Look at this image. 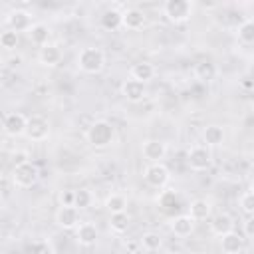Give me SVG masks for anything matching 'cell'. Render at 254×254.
Segmentation results:
<instances>
[{
  "mask_svg": "<svg viewBox=\"0 0 254 254\" xmlns=\"http://www.w3.org/2000/svg\"><path fill=\"white\" fill-rule=\"evenodd\" d=\"M244 234L254 238V214L246 218V222H244Z\"/></svg>",
  "mask_w": 254,
  "mask_h": 254,
  "instance_id": "e575fe53",
  "label": "cell"
},
{
  "mask_svg": "<svg viewBox=\"0 0 254 254\" xmlns=\"http://www.w3.org/2000/svg\"><path fill=\"white\" fill-rule=\"evenodd\" d=\"M131 77L145 83V81L155 77V65L149 64V62H137V64L131 65Z\"/></svg>",
  "mask_w": 254,
  "mask_h": 254,
  "instance_id": "ffe728a7",
  "label": "cell"
},
{
  "mask_svg": "<svg viewBox=\"0 0 254 254\" xmlns=\"http://www.w3.org/2000/svg\"><path fill=\"white\" fill-rule=\"evenodd\" d=\"M171 230L177 236H189L194 230V220L189 214H179V216H175L171 220Z\"/></svg>",
  "mask_w": 254,
  "mask_h": 254,
  "instance_id": "2e32d148",
  "label": "cell"
},
{
  "mask_svg": "<svg viewBox=\"0 0 254 254\" xmlns=\"http://www.w3.org/2000/svg\"><path fill=\"white\" fill-rule=\"evenodd\" d=\"M232 228H234V220H232V216L226 214V212H218V214H214V216L210 218V232L216 234V236H220V238H222L224 234L232 232Z\"/></svg>",
  "mask_w": 254,
  "mask_h": 254,
  "instance_id": "7c38bea8",
  "label": "cell"
},
{
  "mask_svg": "<svg viewBox=\"0 0 254 254\" xmlns=\"http://www.w3.org/2000/svg\"><path fill=\"white\" fill-rule=\"evenodd\" d=\"M143 177H145V181H147L151 187L161 189V187H165V185L169 183L171 173H169L167 165H163V163H149V165L145 167V171H143Z\"/></svg>",
  "mask_w": 254,
  "mask_h": 254,
  "instance_id": "5b68a950",
  "label": "cell"
},
{
  "mask_svg": "<svg viewBox=\"0 0 254 254\" xmlns=\"http://www.w3.org/2000/svg\"><path fill=\"white\" fill-rule=\"evenodd\" d=\"M0 44H2V48H6V50H14L16 46H18V32H14V30H4L2 34H0Z\"/></svg>",
  "mask_w": 254,
  "mask_h": 254,
  "instance_id": "f546056e",
  "label": "cell"
},
{
  "mask_svg": "<svg viewBox=\"0 0 254 254\" xmlns=\"http://www.w3.org/2000/svg\"><path fill=\"white\" fill-rule=\"evenodd\" d=\"M77 65L85 73H99L105 65V56L99 48H83L77 56Z\"/></svg>",
  "mask_w": 254,
  "mask_h": 254,
  "instance_id": "7a4b0ae2",
  "label": "cell"
},
{
  "mask_svg": "<svg viewBox=\"0 0 254 254\" xmlns=\"http://www.w3.org/2000/svg\"><path fill=\"white\" fill-rule=\"evenodd\" d=\"M6 22H8L10 30H14V32H28L34 26L32 24V18H30V14L26 10H14V12H10Z\"/></svg>",
  "mask_w": 254,
  "mask_h": 254,
  "instance_id": "4fadbf2b",
  "label": "cell"
},
{
  "mask_svg": "<svg viewBox=\"0 0 254 254\" xmlns=\"http://www.w3.org/2000/svg\"><path fill=\"white\" fill-rule=\"evenodd\" d=\"M129 222H131V218H129L127 212H117V214H111V218H109V228H111L113 232H117V234H123V232L129 228Z\"/></svg>",
  "mask_w": 254,
  "mask_h": 254,
  "instance_id": "d4e9b609",
  "label": "cell"
},
{
  "mask_svg": "<svg viewBox=\"0 0 254 254\" xmlns=\"http://www.w3.org/2000/svg\"><path fill=\"white\" fill-rule=\"evenodd\" d=\"M91 200H93V194L87 189H79V190H75V202H73V206L77 210L79 208H87V206H91Z\"/></svg>",
  "mask_w": 254,
  "mask_h": 254,
  "instance_id": "f1b7e54d",
  "label": "cell"
},
{
  "mask_svg": "<svg viewBox=\"0 0 254 254\" xmlns=\"http://www.w3.org/2000/svg\"><path fill=\"white\" fill-rule=\"evenodd\" d=\"M163 10H165V16L173 24H183V22H189L192 16V2L190 0H167Z\"/></svg>",
  "mask_w": 254,
  "mask_h": 254,
  "instance_id": "277c9868",
  "label": "cell"
},
{
  "mask_svg": "<svg viewBox=\"0 0 254 254\" xmlns=\"http://www.w3.org/2000/svg\"><path fill=\"white\" fill-rule=\"evenodd\" d=\"M163 254H173V252H163Z\"/></svg>",
  "mask_w": 254,
  "mask_h": 254,
  "instance_id": "8d00e7d4",
  "label": "cell"
},
{
  "mask_svg": "<svg viewBox=\"0 0 254 254\" xmlns=\"http://www.w3.org/2000/svg\"><path fill=\"white\" fill-rule=\"evenodd\" d=\"M50 133V125L48 119L42 115H32L28 117V129H26V137L30 141H44Z\"/></svg>",
  "mask_w": 254,
  "mask_h": 254,
  "instance_id": "ba28073f",
  "label": "cell"
},
{
  "mask_svg": "<svg viewBox=\"0 0 254 254\" xmlns=\"http://www.w3.org/2000/svg\"><path fill=\"white\" fill-rule=\"evenodd\" d=\"M161 244H163V238H161L157 232H145V234L141 236V246H143L145 250H149V252L159 250Z\"/></svg>",
  "mask_w": 254,
  "mask_h": 254,
  "instance_id": "4316f807",
  "label": "cell"
},
{
  "mask_svg": "<svg viewBox=\"0 0 254 254\" xmlns=\"http://www.w3.org/2000/svg\"><path fill=\"white\" fill-rule=\"evenodd\" d=\"M202 139H204L206 145L216 147V145H220V143L224 141V131H222V127H218V125H208V127L202 131Z\"/></svg>",
  "mask_w": 254,
  "mask_h": 254,
  "instance_id": "603a6c76",
  "label": "cell"
},
{
  "mask_svg": "<svg viewBox=\"0 0 254 254\" xmlns=\"http://www.w3.org/2000/svg\"><path fill=\"white\" fill-rule=\"evenodd\" d=\"M194 75H196L198 79H202V81H210V79H214V75H216V67H214V64H210V62H200V64H196V67H194Z\"/></svg>",
  "mask_w": 254,
  "mask_h": 254,
  "instance_id": "484cf974",
  "label": "cell"
},
{
  "mask_svg": "<svg viewBox=\"0 0 254 254\" xmlns=\"http://www.w3.org/2000/svg\"><path fill=\"white\" fill-rule=\"evenodd\" d=\"M101 26L105 30H117L119 26H123V12H119L115 8L105 10L103 16H101Z\"/></svg>",
  "mask_w": 254,
  "mask_h": 254,
  "instance_id": "7402d4cb",
  "label": "cell"
},
{
  "mask_svg": "<svg viewBox=\"0 0 254 254\" xmlns=\"http://www.w3.org/2000/svg\"><path fill=\"white\" fill-rule=\"evenodd\" d=\"M141 151H143V157L149 159L151 163H163L161 159H165V155H167V145L159 139H147L143 143Z\"/></svg>",
  "mask_w": 254,
  "mask_h": 254,
  "instance_id": "8fae6325",
  "label": "cell"
},
{
  "mask_svg": "<svg viewBox=\"0 0 254 254\" xmlns=\"http://www.w3.org/2000/svg\"><path fill=\"white\" fill-rule=\"evenodd\" d=\"M238 38L244 44H254V20H246L238 26Z\"/></svg>",
  "mask_w": 254,
  "mask_h": 254,
  "instance_id": "83f0119b",
  "label": "cell"
},
{
  "mask_svg": "<svg viewBox=\"0 0 254 254\" xmlns=\"http://www.w3.org/2000/svg\"><path fill=\"white\" fill-rule=\"evenodd\" d=\"M97 236H99V232H97L95 224H91V222H81L75 230V240L81 246H93Z\"/></svg>",
  "mask_w": 254,
  "mask_h": 254,
  "instance_id": "5bb4252c",
  "label": "cell"
},
{
  "mask_svg": "<svg viewBox=\"0 0 254 254\" xmlns=\"http://www.w3.org/2000/svg\"><path fill=\"white\" fill-rule=\"evenodd\" d=\"M159 204H161L165 210H169V208H173V206H179V196H177V192H175V190H163V194L159 196Z\"/></svg>",
  "mask_w": 254,
  "mask_h": 254,
  "instance_id": "4dcf8cb0",
  "label": "cell"
},
{
  "mask_svg": "<svg viewBox=\"0 0 254 254\" xmlns=\"http://www.w3.org/2000/svg\"><path fill=\"white\" fill-rule=\"evenodd\" d=\"M2 127H4L6 135H10V137H20V135H24L26 129H28V117H26L24 113H20V111H12V113H8V115L4 117Z\"/></svg>",
  "mask_w": 254,
  "mask_h": 254,
  "instance_id": "52a82bcc",
  "label": "cell"
},
{
  "mask_svg": "<svg viewBox=\"0 0 254 254\" xmlns=\"http://www.w3.org/2000/svg\"><path fill=\"white\" fill-rule=\"evenodd\" d=\"M56 222L60 228L71 230L79 226V212L75 206H60V210L56 212Z\"/></svg>",
  "mask_w": 254,
  "mask_h": 254,
  "instance_id": "30bf717a",
  "label": "cell"
},
{
  "mask_svg": "<svg viewBox=\"0 0 254 254\" xmlns=\"http://www.w3.org/2000/svg\"><path fill=\"white\" fill-rule=\"evenodd\" d=\"M50 28L46 26V24H42V22H38V24H34L30 30H28V38H30V42L32 44H36V46H40V48H44L46 44H50L48 40H50Z\"/></svg>",
  "mask_w": 254,
  "mask_h": 254,
  "instance_id": "ac0fdd59",
  "label": "cell"
},
{
  "mask_svg": "<svg viewBox=\"0 0 254 254\" xmlns=\"http://www.w3.org/2000/svg\"><path fill=\"white\" fill-rule=\"evenodd\" d=\"M105 208L109 210V214H117V212H125L127 208V198L119 192H113L105 198Z\"/></svg>",
  "mask_w": 254,
  "mask_h": 254,
  "instance_id": "cb8c5ba5",
  "label": "cell"
},
{
  "mask_svg": "<svg viewBox=\"0 0 254 254\" xmlns=\"http://www.w3.org/2000/svg\"><path fill=\"white\" fill-rule=\"evenodd\" d=\"M85 139H87V143H89L91 147H95V149H105V147H109V145L113 143V139H115V129H113V125H111L109 121L97 119V121H93V123L87 127Z\"/></svg>",
  "mask_w": 254,
  "mask_h": 254,
  "instance_id": "6da1fadb",
  "label": "cell"
},
{
  "mask_svg": "<svg viewBox=\"0 0 254 254\" xmlns=\"http://www.w3.org/2000/svg\"><path fill=\"white\" fill-rule=\"evenodd\" d=\"M242 244H244L242 236L238 232H234V230L228 232V234H224L220 238V246H222V252L224 254H238L242 250Z\"/></svg>",
  "mask_w": 254,
  "mask_h": 254,
  "instance_id": "d6986e66",
  "label": "cell"
},
{
  "mask_svg": "<svg viewBox=\"0 0 254 254\" xmlns=\"http://www.w3.org/2000/svg\"><path fill=\"white\" fill-rule=\"evenodd\" d=\"M30 252L32 254H54V248L46 242V240H38L30 246Z\"/></svg>",
  "mask_w": 254,
  "mask_h": 254,
  "instance_id": "d6a6232c",
  "label": "cell"
},
{
  "mask_svg": "<svg viewBox=\"0 0 254 254\" xmlns=\"http://www.w3.org/2000/svg\"><path fill=\"white\" fill-rule=\"evenodd\" d=\"M60 202H62V206H73V202H75V190H64L60 194Z\"/></svg>",
  "mask_w": 254,
  "mask_h": 254,
  "instance_id": "836d02e7",
  "label": "cell"
},
{
  "mask_svg": "<svg viewBox=\"0 0 254 254\" xmlns=\"http://www.w3.org/2000/svg\"><path fill=\"white\" fill-rule=\"evenodd\" d=\"M187 163L192 171H204L210 167L212 163V155H210V149L204 147V145H196L189 151V157H187Z\"/></svg>",
  "mask_w": 254,
  "mask_h": 254,
  "instance_id": "8992f818",
  "label": "cell"
},
{
  "mask_svg": "<svg viewBox=\"0 0 254 254\" xmlns=\"http://www.w3.org/2000/svg\"><path fill=\"white\" fill-rule=\"evenodd\" d=\"M38 179H40V169H38L32 161L20 163V165H16L14 171H12V181H14V185L20 187V189H30V187H34V185L38 183Z\"/></svg>",
  "mask_w": 254,
  "mask_h": 254,
  "instance_id": "3957f363",
  "label": "cell"
},
{
  "mask_svg": "<svg viewBox=\"0 0 254 254\" xmlns=\"http://www.w3.org/2000/svg\"><path fill=\"white\" fill-rule=\"evenodd\" d=\"M145 93H147V89H145V83L143 81H137V79L131 77V79H125L121 83V95L127 101H131V103L141 101L145 97Z\"/></svg>",
  "mask_w": 254,
  "mask_h": 254,
  "instance_id": "9c48e42d",
  "label": "cell"
},
{
  "mask_svg": "<svg viewBox=\"0 0 254 254\" xmlns=\"http://www.w3.org/2000/svg\"><path fill=\"white\" fill-rule=\"evenodd\" d=\"M250 189H252V190H250V192H254V181H252V187H250Z\"/></svg>",
  "mask_w": 254,
  "mask_h": 254,
  "instance_id": "d590c367",
  "label": "cell"
},
{
  "mask_svg": "<svg viewBox=\"0 0 254 254\" xmlns=\"http://www.w3.org/2000/svg\"><path fill=\"white\" fill-rule=\"evenodd\" d=\"M38 60H40L42 65H48V67L58 65L60 60H62V50H60V46H56V44H46L44 48H40Z\"/></svg>",
  "mask_w": 254,
  "mask_h": 254,
  "instance_id": "9a60e30c",
  "label": "cell"
},
{
  "mask_svg": "<svg viewBox=\"0 0 254 254\" xmlns=\"http://www.w3.org/2000/svg\"><path fill=\"white\" fill-rule=\"evenodd\" d=\"M210 210H212V206H210V202L206 198H196V200L190 202L189 216L192 220H206L210 216Z\"/></svg>",
  "mask_w": 254,
  "mask_h": 254,
  "instance_id": "44dd1931",
  "label": "cell"
},
{
  "mask_svg": "<svg viewBox=\"0 0 254 254\" xmlns=\"http://www.w3.org/2000/svg\"><path fill=\"white\" fill-rule=\"evenodd\" d=\"M123 26L127 30H141L145 26V14L139 8H127L123 12Z\"/></svg>",
  "mask_w": 254,
  "mask_h": 254,
  "instance_id": "e0dca14e",
  "label": "cell"
},
{
  "mask_svg": "<svg viewBox=\"0 0 254 254\" xmlns=\"http://www.w3.org/2000/svg\"><path fill=\"white\" fill-rule=\"evenodd\" d=\"M240 208L250 216L254 214V192H246L240 196Z\"/></svg>",
  "mask_w": 254,
  "mask_h": 254,
  "instance_id": "1f68e13d",
  "label": "cell"
}]
</instances>
